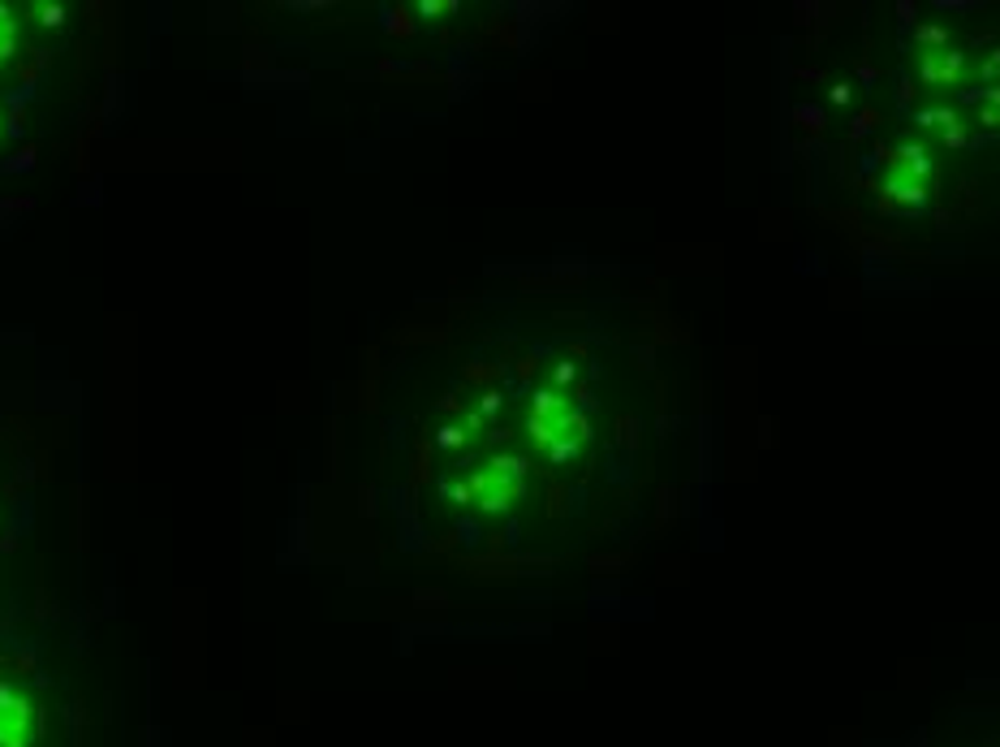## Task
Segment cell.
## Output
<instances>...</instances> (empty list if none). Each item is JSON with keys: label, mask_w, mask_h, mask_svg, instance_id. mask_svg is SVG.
Here are the masks:
<instances>
[{"label": "cell", "mask_w": 1000, "mask_h": 747, "mask_svg": "<svg viewBox=\"0 0 1000 747\" xmlns=\"http://www.w3.org/2000/svg\"><path fill=\"white\" fill-rule=\"evenodd\" d=\"M527 432L540 450H548L556 463L573 458L587 441H591V424L587 415L560 397V393H535V406H531V419H527Z\"/></svg>", "instance_id": "1"}, {"label": "cell", "mask_w": 1000, "mask_h": 747, "mask_svg": "<svg viewBox=\"0 0 1000 747\" xmlns=\"http://www.w3.org/2000/svg\"><path fill=\"white\" fill-rule=\"evenodd\" d=\"M522 485H527V463L514 458V454L492 458L483 472H474L466 480L470 501H479V510H509L514 501L522 498Z\"/></svg>", "instance_id": "2"}, {"label": "cell", "mask_w": 1000, "mask_h": 747, "mask_svg": "<svg viewBox=\"0 0 1000 747\" xmlns=\"http://www.w3.org/2000/svg\"><path fill=\"white\" fill-rule=\"evenodd\" d=\"M962 65H966V57L962 52H923V83H936V87H945V83H958V74H962Z\"/></svg>", "instance_id": "3"}, {"label": "cell", "mask_w": 1000, "mask_h": 747, "mask_svg": "<svg viewBox=\"0 0 1000 747\" xmlns=\"http://www.w3.org/2000/svg\"><path fill=\"white\" fill-rule=\"evenodd\" d=\"M892 177H905V182H918V186H923V177H931L927 151H923L918 143H901V147L892 151Z\"/></svg>", "instance_id": "4"}, {"label": "cell", "mask_w": 1000, "mask_h": 747, "mask_svg": "<svg viewBox=\"0 0 1000 747\" xmlns=\"http://www.w3.org/2000/svg\"><path fill=\"white\" fill-rule=\"evenodd\" d=\"M17 52V17L9 4H0V61H9Z\"/></svg>", "instance_id": "5"}, {"label": "cell", "mask_w": 1000, "mask_h": 747, "mask_svg": "<svg viewBox=\"0 0 1000 747\" xmlns=\"http://www.w3.org/2000/svg\"><path fill=\"white\" fill-rule=\"evenodd\" d=\"M885 191H889L892 199L910 204V208H914V204H923V186H918V182H905V177H889V186H885Z\"/></svg>", "instance_id": "6"}, {"label": "cell", "mask_w": 1000, "mask_h": 747, "mask_svg": "<svg viewBox=\"0 0 1000 747\" xmlns=\"http://www.w3.org/2000/svg\"><path fill=\"white\" fill-rule=\"evenodd\" d=\"M918 122H923V125H940V130H949V125H958V118H953V109H927V113H918Z\"/></svg>", "instance_id": "7"}, {"label": "cell", "mask_w": 1000, "mask_h": 747, "mask_svg": "<svg viewBox=\"0 0 1000 747\" xmlns=\"http://www.w3.org/2000/svg\"><path fill=\"white\" fill-rule=\"evenodd\" d=\"M39 22H44V26H61V22H65V4H44V9H39Z\"/></svg>", "instance_id": "8"}, {"label": "cell", "mask_w": 1000, "mask_h": 747, "mask_svg": "<svg viewBox=\"0 0 1000 747\" xmlns=\"http://www.w3.org/2000/svg\"><path fill=\"white\" fill-rule=\"evenodd\" d=\"M918 39H923V44H945V30H940V26H923Z\"/></svg>", "instance_id": "9"}, {"label": "cell", "mask_w": 1000, "mask_h": 747, "mask_svg": "<svg viewBox=\"0 0 1000 747\" xmlns=\"http://www.w3.org/2000/svg\"><path fill=\"white\" fill-rule=\"evenodd\" d=\"M441 445H445V450H457V445H461V428H445V432H441Z\"/></svg>", "instance_id": "10"}, {"label": "cell", "mask_w": 1000, "mask_h": 747, "mask_svg": "<svg viewBox=\"0 0 1000 747\" xmlns=\"http://www.w3.org/2000/svg\"><path fill=\"white\" fill-rule=\"evenodd\" d=\"M850 100V87H832V105H845Z\"/></svg>", "instance_id": "11"}, {"label": "cell", "mask_w": 1000, "mask_h": 747, "mask_svg": "<svg viewBox=\"0 0 1000 747\" xmlns=\"http://www.w3.org/2000/svg\"><path fill=\"white\" fill-rule=\"evenodd\" d=\"M496 406H501V397H496V393H487V397H483V415H492Z\"/></svg>", "instance_id": "12"}, {"label": "cell", "mask_w": 1000, "mask_h": 747, "mask_svg": "<svg viewBox=\"0 0 1000 747\" xmlns=\"http://www.w3.org/2000/svg\"><path fill=\"white\" fill-rule=\"evenodd\" d=\"M997 70H1000V52H997V57H992V61H988V65H984V74H988V78H992V74H997Z\"/></svg>", "instance_id": "13"}]
</instances>
